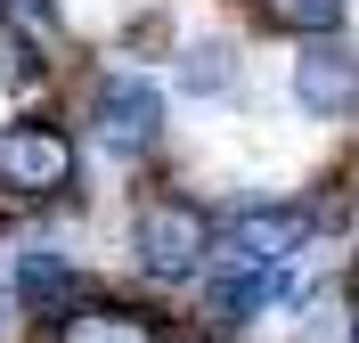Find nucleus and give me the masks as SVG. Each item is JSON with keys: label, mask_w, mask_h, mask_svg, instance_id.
<instances>
[{"label": "nucleus", "mask_w": 359, "mask_h": 343, "mask_svg": "<svg viewBox=\"0 0 359 343\" xmlns=\"http://www.w3.org/2000/svg\"><path fill=\"white\" fill-rule=\"evenodd\" d=\"M237 82H245V58H237L229 33H196V41L172 49V90L188 98V107H212V98H229Z\"/></svg>", "instance_id": "10"}, {"label": "nucleus", "mask_w": 359, "mask_h": 343, "mask_svg": "<svg viewBox=\"0 0 359 343\" xmlns=\"http://www.w3.org/2000/svg\"><path fill=\"white\" fill-rule=\"evenodd\" d=\"M302 205H311L318 237H343V229L359 221V172H351V163H335L327 180H311V196H302Z\"/></svg>", "instance_id": "12"}, {"label": "nucleus", "mask_w": 359, "mask_h": 343, "mask_svg": "<svg viewBox=\"0 0 359 343\" xmlns=\"http://www.w3.org/2000/svg\"><path fill=\"white\" fill-rule=\"evenodd\" d=\"M253 17V33L278 41H311V33H351V0H237Z\"/></svg>", "instance_id": "11"}, {"label": "nucleus", "mask_w": 359, "mask_h": 343, "mask_svg": "<svg viewBox=\"0 0 359 343\" xmlns=\"http://www.w3.org/2000/svg\"><path fill=\"white\" fill-rule=\"evenodd\" d=\"M286 98L311 123H359V41L351 33H311L286 58Z\"/></svg>", "instance_id": "7"}, {"label": "nucleus", "mask_w": 359, "mask_h": 343, "mask_svg": "<svg viewBox=\"0 0 359 343\" xmlns=\"http://www.w3.org/2000/svg\"><path fill=\"white\" fill-rule=\"evenodd\" d=\"M66 114H74V131H82L90 156H107L114 172H131V180L163 172V156H172V90H163L147 66H131V58L82 66Z\"/></svg>", "instance_id": "1"}, {"label": "nucleus", "mask_w": 359, "mask_h": 343, "mask_svg": "<svg viewBox=\"0 0 359 343\" xmlns=\"http://www.w3.org/2000/svg\"><path fill=\"white\" fill-rule=\"evenodd\" d=\"M0 17L25 25V33H41V41H57V49H66V33H74V25H66V0H0Z\"/></svg>", "instance_id": "14"}, {"label": "nucleus", "mask_w": 359, "mask_h": 343, "mask_svg": "<svg viewBox=\"0 0 359 343\" xmlns=\"http://www.w3.org/2000/svg\"><path fill=\"white\" fill-rule=\"evenodd\" d=\"M82 131L66 107H17L0 123V213L8 221H57L82 205Z\"/></svg>", "instance_id": "2"}, {"label": "nucleus", "mask_w": 359, "mask_h": 343, "mask_svg": "<svg viewBox=\"0 0 359 343\" xmlns=\"http://www.w3.org/2000/svg\"><path fill=\"white\" fill-rule=\"evenodd\" d=\"M172 343H229V335H212V327H196V319H180V327H172Z\"/></svg>", "instance_id": "17"}, {"label": "nucleus", "mask_w": 359, "mask_h": 343, "mask_svg": "<svg viewBox=\"0 0 359 343\" xmlns=\"http://www.w3.org/2000/svg\"><path fill=\"white\" fill-rule=\"evenodd\" d=\"M172 49H180V33H172V17H163V8H156V17H131L123 33H114V58H131V66L172 58Z\"/></svg>", "instance_id": "13"}, {"label": "nucleus", "mask_w": 359, "mask_h": 343, "mask_svg": "<svg viewBox=\"0 0 359 343\" xmlns=\"http://www.w3.org/2000/svg\"><path fill=\"white\" fill-rule=\"evenodd\" d=\"M212 213H221V205H204L196 188L147 172V180L131 188V213H123L131 278L156 286V295H188V286L212 270Z\"/></svg>", "instance_id": "3"}, {"label": "nucleus", "mask_w": 359, "mask_h": 343, "mask_svg": "<svg viewBox=\"0 0 359 343\" xmlns=\"http://www.w3.org/2000/svg\"><path fill=\"white\" fill-rule=\"evenodd\" d=\"M172 327H180L172 295H156V286H107L98 302H82L41 343H172Z\"/></svg>", "instance_id": "8"}, {"label": "nucleus", "mask_w": 359, "mask_h": 343, "mask_svg": "<svg viewBox=\"0 0 359 343\" xmlns=\"http://www.w3.org/2000/svg\"><path fill=\"white\" fill-rule=\"evenodd\" d=\"M286 302H318V286L302 270H262V262H212V270L188 286V319L212 327V335L245 343L269 311H286Z\"/></svg>", "instance_id": "5"}, {"label": "nucleus", "mask_w": 359, "mask_h": 343, "mask_svg": "<svg viewBox=\"0 0 359 343\" xmlns=\"http://www.w3.org/2000/svg\"><path fill=\"white\" fill-rule=\"evenodd\" d=\"M0 221H8V213H0Z\"/></svg>", "instance_id": "18"}, {"label": "nucleus", "mask_w": 359, "mask_h": 343, "mask_svg": "<svg viewBox=\"0 0 359 343\" xmlns=\"http://www.w3.org/2000/svg\"><path fill=\"white\" fill-rule=\"evenodd\" d=\"M33 343H41V335H33Z\"/></svg>", "instance_id": "19"}, {"label": "nucleus", "mask_w": 359, "mask_h": 343, "mask_svg": "<svg viewBox=\"0 0 359 343\" xmlns=\"http://www.w3.org/2000/svg\"><path fill=\"white\" fill-rule=\"evenodd\" d=\"M8 295H17L33 335H57L82 302L107 295V278L90 270L74 246H57V237H17V253H8Z\"/></svg>", "instance_id": "6"}, {"label": "nucleus", "mask_w": 359, "mask_h": 343, "mask_svg": "<svg viewBox=\"0 0 359 343\" xmlns=\"http://www.w3.org/2000/svg\"><path fill=\"white\" fill-rule=\"evenodd\" d=\"M57 41H41V33H25V25L0 17V98L8 107H49L57 98V66L66 58H49Z\"/></svg>", "instance_id": "9"}, {"label": "nucleus", "mask_w": 359, "mask_h": 343, "mask_svg": "<svg viewBox=\"0 0 359 343\" xmlns=\"http://www.w3.org/2000/svg\"><path fill=\"white\" fill-rule=\"evenodd\" d=\"M343 343H359V270L343 278Z\"/></svg>", "instance_id": "16"}, {"label": "nucleus", "mask_w": 359, "mask_h": 343, "mask_svg": "<svg viewBox=\"0 0 359 343\" xmlns=\"http://www.w3.org/2000/svg\"><path fill=\"white\" fill-rule=\"evenodd\" d=\"M33 327H25V311H17V295H8V278H0V343H25Z\"/></svg>", "instance_id": "15"}, {"label": "nucleus", "mask_w": 359, "mask_h": 343, "mask_svg": "<svg viewBox=\"0 0 359 343\" xmlns=\"http://www.w3.org/2000/svg\"><path fill=\"white\" fill-rule=\"evenodd\" d=\"M327 246L302 196H237L212 213V262H262V270H302Z\"/></svg>", "instance_id": "4"}]
</instances>
